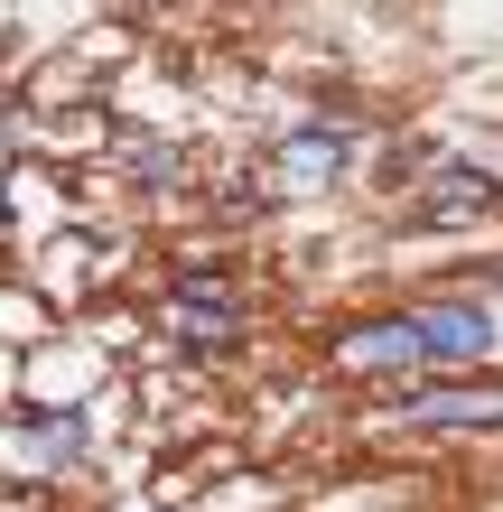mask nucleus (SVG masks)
<instances>
[{"label": "nucleus", "mask_w": 503, "mask_h": 512, "mask_svg": "<svg viewBox=\"0 0 503 512\" xmlns=\"http://www.w3.org/2000/svg\"><path fill=\"white\" fill-rule=\"evenodd\" d=\"M410 410L420 419H503V382H429V391H410Z\"/></svg>", "instance_id": "1"}]
</instances>
